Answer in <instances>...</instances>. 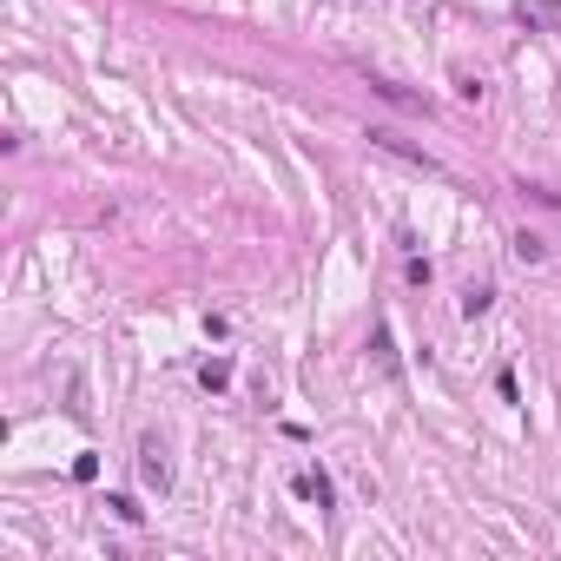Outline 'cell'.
I'll return each instance as SVG.
<instances>
[{
	"instance_id": "cell-4",
	"label": "cell",
	"mask_w": 561,
	"mask_h": 561,
	"mask_svg": "<svg viewBox=\"0 0 561 561\" xmlns=\"http://www.w3.org/2000/svg\"><path fill=\"white\" fill-rule=\"evenodd\" d=\"M462 311L483 317V311H489V285H469V291H462Z\"/></svg>"
},
{
	"instance_id": "cell-3",
	"label": "cell",
	"mask_w": 561,
	"mask_h": 561,
	"mask_svg": "<svg viewBox=\"0 0 561 561\" xmlns=\"http://www.w3.org/2000/svg\"><path fill=\"white\" fill-rule=\"evenodd\" d=\"M515 258H528V265H535V258H548V238H535V232H515Z\"/></svg>"
},
{
	"instance_id": "cell-1",
	"label": "cell",
	"mask_w": 561,
	"mask_h": 561,
	"mask_svg": "<svg viewBox=\"0 0 561 561\" xmlns=\"http://www.w3.org/2000/svg\"><path fill=\"white\" fill-rule=\"evenodd\" d=\"M139 475H146V489H172V456H165L159 436L139 442Z\"/></svg>"
},
{
	"instance_id": "cell-2",
	"label": "cell",
	"mask_w": 561,
	"mask_h": 561,
	"mask_svg": "<svg viewBox=\"0 0 561 561\" xmlns=\"http://www.w3.org/2000/svg\"><path fill=\"white\" fill-rule=\"evenodd\" d=\"M522 20H542V26H561V0H522Z\"/></svg>"
}]
</instances>
